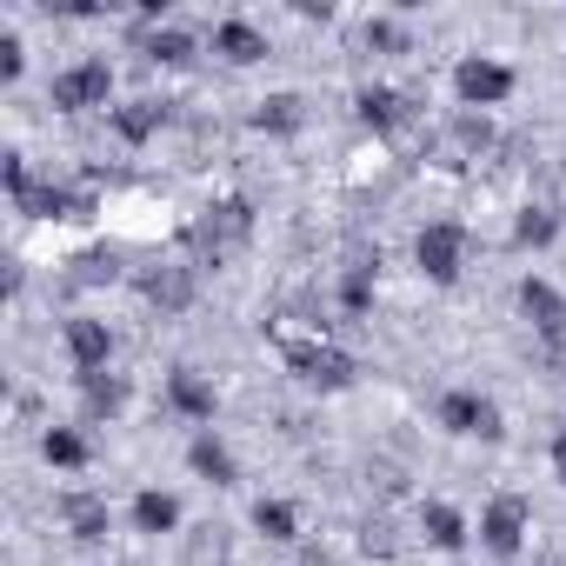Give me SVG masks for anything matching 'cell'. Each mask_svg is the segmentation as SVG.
<instances>
[{
  "label": "cell",
  "instance_id": "obj_19",
  "mask_svg": "<svg viewBox=\"0 0 566 566\" xmlns=\"http://www.w3.org/2000/svg\"><path fill=\"white\" fill-rule=\"evenodd\" d=\"M559 240V213H546V207H526L520 220H513V247L520 253H533V247H553Z\"/></svg>",
  "mask_w": 566,
  "mask_h": 566
},
{
  "label": "cell",
  "instance_id": "obj_30",
  "mask_svg": "<svg viewBox=\"0 0 566 566\" xmlns=\"http://www.w3.org/2000/svg\"><path fill=\"white\" fill-rule=\"evenodd\" d=\"M553 473H559V486H566V433L553 440Z\"/></svg>",
  "mask_w": 566,
  "mask_h": 566
},
{
  "label": "cell",
  "instance_id": "obj_3",
  "mask_svg": "<svg viewBox=\"0 0 566 566\" xmlns=\"http://www.w3.org/2000/svg\"><path fill=\"white\" fill-rule=\"evenodd\" d=\"M287 367H294L307 387H321V394L354 387V354H340L334 340H287Z\"/></svg>",
  "mask_w": 566,
  "mask_h": 566
},
{
  "label": "cell",
  "instance_id": "obj_10",
  "mask_svg": "<svg viewBox=\"0 0 566 566\" xmlns=\"http://www.w3.org/2000/svg\"><path fill=\"white\" fill-rule=\"evenodd\" d=\"M167 400H174V413H180V420H213V407H220L213 380H207V374H193V367H174V374H167Z\"/></svg>",
  "mask_w": 566,
  "mask_h": 566
},
{
  "label": "cell",
  "instance_id": "obj_20",
  "mask_svg": "<svg viewBox=\"0 0 566 566\" xmlns=\"http://www.w3.org/2000/svg\"><path fill=\"white\" fill-rule=\"evenodd\" d=\"M81 400H87L94 420H101V413H120V407H127V380H114V374H81Z\"/></svg>",
  "mask_w": 566,
  "mask_h": 566
},
{
  "label": "cell",
  "instance_id": "obj_23",
  "mask_svg": "<svg viewBox=\"0 0 566 566\" xmlns=\"http://www.w3.org/2000/svg\"><path fill=\"white\" fill-rule=\"evenodd\" d=\"M253 526H260L266 539H301V513H294L287 500H260V506H253Z\"/></svg>",
  "mask_w": 566,
  "mask_h": 566
},
{
  "label": "cell",
  "instance_id": "obj_18",
  "mask_svg": "<svg viewBox=\"0 0 566 566\" xmlns=\"http://www.w3.org/2000/svg\"><path fill=\"white\" fill-rule=\"evenodd\" d=\"M61 513H67L74 539H107V500H94V493H67Z\"/></svg>",
  "mask_w": 566,
  "mask_h": 566
},
{
  "label": "cell",
  "instance_id": "obj_14",
  "mask_svg": "<svg viewBox=\"0 0 566 566\" xmlns=\"http://www.w3.org/2000/svg\"><path fill=\"white\" fill-rule=\"evenodd\" d=\"M360 120L374 127V134H394L400 120H407V94H394V87H360Z\"/></svg>",
  "mask_w": 566,
  "mask_h": 566
},
{
  "label": "cell",
  "instance_id": "obj_28",
  "mask_svg": "<svg viewBox=\"0 0 566 566\" xmlns=\"http://www.w3.org/2000/svg\"><path fill=\"white\" fill-rule=\"evenodd\" d=\"M0 180H8V193H14V200L34 187V174H28V160H21V154H0Z\"/></svg>",
  "mask_w": 566,
  "mask_h": 566
},
{
  "label": "cell",
  "instance_id": "obj_26",
  "mask_svg": "<svg viewBox=\"0 0 566 566\" xmlns=\"http://www.w3.org/2000/svg\"><path fill=\"white\" fill-rule=\"evenodd\" d=\"M147 294H154V301H167V307H187L193 280H187V273H154V280H147Z\"/></svg>",
  "mask_w": 566,
  "mask_h": 566
},
{
  "label": "cell",
  "instance_id": "obj_6",
  "mask_svg": "<svg viewBox=\"0 0 566 566\" xmlns=\"http://www.w3.org/2000/svg\"><path fill=\"white\" fill-rule=\"evenodd\" d=\"M440 427L460 433V440H500V433H506V427H500V407H493L486 394H473V387H453V394L440 400Z\"/></svg>",
  "mask_w": 566,
  "mask_h": 566
},
{
  "label": "cell",
  "instance_id": "obj_16",
  "mask_svg": "<svg viewBox=\"0 0 566 566\" xmlns=\"http://www.w3.org/2000/svg\"><path fill=\"white\" fill-rule=\"evenodd\" d=\"M420 526H427V539H433L440 553H460V546H467V513L447 506V500H433V506L420 513Z\"/></svg>",
  "mask_w": 566,
  "mask_h": 566
},
{
  "label": "cell",
  "instance_id": "obj_11",
  "mask_svg": "<svg viewBox=\"0 0 566 566\" xmlns=\"http://www.w3.org/2000/svg\"><path fill=\"white\" fill-rule=\"evenodd\" d=\"M213 54L233 61V67H253V61H266V34L253 21H220L213 28Z\"/></svg>",
  "mask_w": 566,
  "mask_h": 566
},
{
  "label": "cell",
  "instance_id": "obj_24",
  "mask_svg": "<svg viewBox=\"0 0 566 566\" xmlns=\"http://www.w3.org/2000/svg\"><path fill=\"white\" fill-rule=\"evenodd\" d=\"M253 127H260V134H294V127H301V101H294V94H273V101H260Z\"/></svg>",
  "mask_w": 566,
  "mask_h": 566
},
{
  "label": "cell",
  "instance_id": "obj_15",
  "mask_svg": "<svg viewBox=\"0 0 566 566\" xmlns=\"http://www.w3.org/2000/svg\"><path fill=\"white\" fill-rule=\"evenodd\" d=\"M187 467H193L200 480H213V486H233V473H240V467H233V453H227L213 433H200V440L187 447Z\"/></svg>",
  "mask_w": 566,
  "mask_h": 566
},
{
  "label": "cell",
  "instance_id": "obj_9",
  "mask_svg": "<svg viewBox=\"0 0 566 566\" xmlns=\"http://www.w3.org/2000/svg\"><path fill=\"white\" fill-rule=\"evenodd\" d=\"M67 360H74V374H107V360H114V334H107V321H67Z\"/></svg>",
  "mask_w": 566,
  "mask_h": 566
},
{
  "label": "cell",
  "instance_id": "obj_4",
  "mask_svg": "<svg viewBox=\"0 0 566 566\" xmlns=\"http://www.w3.org/2000/svg\"><path fill=\"white\" fill-rule=\"evenodd\" d=\"M520 314H526V321H533V334L566 360V301H559L553 280H539V273H526V280H520Z\"/></svg>",
  "mask_w": 566,
  "mask_h": 566
},
{
  "label": "cell",
  "instance_id": "obj_7",
  "mask_svg": "<svg viewBox=\"0 0 566 566\" xmlns=\"http://www.w3.org/2000/svg\"><path fill=\"white\" fill-rule=\"evenodd\" d=\"M247 233H253V207H247L240 193H233V200H220V207H207V213L193 220V247H200V253H213V260H220L227 247H240Z\"/></svg>",
  "mask_w": 566,
  "mask_h": 566
},
{
  "label": "cell",
  "instance_id": "obj_29",
  "mask_svg": "<svg viewBox=\"0 0 566 566\" xmlns=\"http://www.w3.org/2000/svg\"><path fill=\"white\" fill-rule=\"evenodd\" d=\"M367 48H407V34L394 21H367Z\"/></svg>",
  "mask_w": 566,
  "mask_h": 566
},
{
  "label": "cell",
  "instance_id": "obj_17",
  "mask_svg": "<svg viewBox=\"0 0 566 566\" xmlns=\"http://www.w3.org/2000/svg\"><path fill=\"white\" fill-rule=\"evenodd\" d=\"M134 526H140V533H174V526H180V500L160 493V486H147V493L134 500Z\"/></svg>",
  "mask_w": 566,
  "mask_h": 566
},
{
  "label": "cell",
  "instance_id": "obj_12",
  "mask_svg": "<svg viewBox=\"0 0 566 566\" xmlns=\"http://www.w3.org/2000/svg\"><path fill=\"white\" fill-rule=\"evenodd\" d=\"M167 101H127V107H114V134L127 140V147H147L160 127H167Z\"/></svg>",
  "mask_w": 566,
  "mask_h": 566
},
{
  "label": "cell",
  "instance_id": "obj_8",
  "mask_svg": "<svg viewBox=\"0 0 566 566\" xmlns=\"http://www.w3.org/2000/svg\"><path fill=\"white\" fill-rule=\"evenodd\" d=\"M520 539H526V500H520V493H500V500L480 513V546L500 553V559H513Z\"/></svg>",
  "mask_w": 566,
  "mask_h": 566
},
{
  "label": "cell",
  "instance_id": "obj_2",
  "mask_svg": "<svg viewBox=\"0 0 566 566\" xmlns=\"http://www.w3.org/2000/svg\"><path fill=\"white\" fill-rule=\"evenodd\" d=\"M107 94H114V67H107V61H74V67H61L54 87H48V101H54L61 114L107 107Z\"/></svg>",
  "mask_w": 566,
  "mask_h": 566
},
{
  "label": "cell",
  "instance_id": "obj_22",
  "mask_svg": "<svg viewBox=\"0 0 566 566\" xmlns=\"http://www.w3.org/2000/svg\"><path fill=\"white\" fill-rule=\"evenodd\" d=\"M340 307H347L354 321L374 307V260H354V266L340 273Z\"/></svg>",
  "mask_w": 566,
  "mask_h": 566
},
{
  "label": "cell",
  "instance_id": "obj_5",
  "mask_svg": "<svg viewBox=\"0 0 566 566\" xmlns=\"http://www.w3.org/2000/svg\"><path fill=\"white\" fill-rule=\"evenodd\" d=\"M453 94H460V107H500L513 94V67L506 61H486V54H467L453 67Z\"/></svg>",
  "mask_w": 566,
  "mask_h": 566
},
{
  "label": "cell",
  "instance_id": "obj_1",
  "mask_svg": "<svg viewBox=\"0 0 566 566\" xmlns=\"http://www.w3.org/2000/svg\"><path fill=\"white\" fill-rule=\"evenodd\" d=\"M413 260H420V273L433 280V287H453L460 266H467V227H460V220H433V227H420Z\"/></svg>",
  "mask_w": 566,
  "mask_h": 566
},
{
  "label": "cell",
  "instance_id": "obj_25",
  "mask_svg": "<svg viewBox=\"0 0 566 566\" xmlns=\"http://www.w3.org/2000/svg\"><path fill=\"white\" fill-rule=\"evenodd\" d=\"M147 61H160V67H187V61H193V34H180V28L147 34Z\"/></svg>",
  "mask_w": 566,
  "mask_h": 566
},
{
  "label": "cell",
  "instance_id": "obj_27",
  "mask_svg": "<svg viewBox=\"0 0 566 566\" xmlns=\"http://www.w3.org/2000/svg\"><path fill=\"white\" fill-rule=\"evenodd\" d=\"M21 67H28L21 34H14V28H0V81H21Z\"/></svg>",
  "mask_w": 566,
  "mask_h": 566
},
{
  "label": "cell",
  "instance_id": "obj_21",
  "mask_svg": "<svg viewBox=\"0 0 566 566\" xmlns=\"http://www.w3.org/2000/svg\"><path fill=\"white\" fill-rule=\"evenodd\" d=\"M41 460H48V467H87V440H81L74 427H48V433H41Z\"/></svg>",
  "mask_w": 566,
  "mask_h": 566
},
{
  "label": "cell",
  "instance_id": "obj_13",
  "mask_svg": "<svg viewBox=\"0 0 566 566\" xmlns=\"http://www.w3.org/2000/svg\"><path fill=\"white\" fill-rule=\"evenodd\" d=\"M14 207H21L28 220H67V213H81L87 200H74V193H67V187H54V180H34Z\"/></svg>",
  "mask_w": 566,
  "mask_h": 566
}]
</instances>
